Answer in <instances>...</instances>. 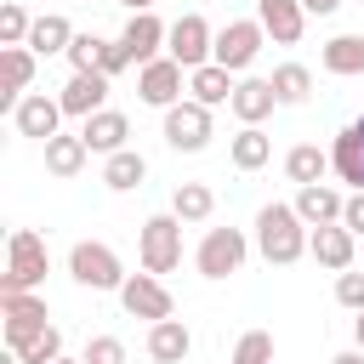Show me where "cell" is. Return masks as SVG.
I'll return each mask as SVG.
<instances>
[{
	"label": "cell",
	"mask_w": 364,
	"mask_h": 364,
	"mask_svg": "<svg viewBox=\"0 0 364 364\" xmlns=\"http://www.w3.org/2000/svg\"><path fill=\"white\" fill-rule=\"evenodd\" d=\"M85 154H91V148H85L80 136H51V142H46V171H51V176H80V171H85Z\"/></svg>",
	"instance_id": "4dcf8cb0"
},
{
	"label": "cell",
	"mask_w": 364,
	"mask_h": 364,
	"mask_svg": "<svg viewBox=\"0 0 364 364\" xmlns=\"http://www.w3.org/2000/svg\"><path fill=\"white\" fill-rule=\"evenodd\" d=\"M68 46H74V28H68V17H57V11H46V17H34V28H28V51L34 57H68Z\"/></svg>",
	"instance_id": "603a6c76"
},
{
	"label": "cell",
	"mask_w": 364,
	"mask_h": 364,
	"mask_svg": "<svg viewBox=\"0 0 364 364\" xmlns=\"http://www.w3.org/2000/svg\"><path fill=\"white\" fill-rule=\"evenodd\" d=\"M119 68H131V57H125V46H119V40H114V46H108V57H102V74H108V80H114V74H119Z\"/></svg>",
	"instance_id": "f35d334b"
},
{
	"label": "cell",
	"mask_w": 364,
	"mask_h": 364,
	"mask_svg": "<svg viewBox=\"0 0 364 364\" xmlns=\"http://www.w3.org/2000/svg\"><path fill=\"white\" fill-rule=\"evenodd\" d=\"M216 210V193L205 188V182H182L176 193H171V216L182 222V228H193V222H205Z\"/></svg>",
	"instance_id": "83f0119b"
},
{
	"label": "cell",
	"mask_w": 364,
	"mask_h": 364,
	"mask_svg": "<svg viewBox=\"0 0 364 364\" xmlns=\"http://www.w3.org/2000/svg\"><path fill=\"white\" fill-rule=\"evenodd\" d=\"M318 57H324V68L341 74V80H347V74H364V34H336V40H324Z\"/></svg>",
	"instance_id": "f1b7e54d"
},
{
	"label": "cell",
	"mask_w": 364,
	"mask_h": 364,
	"mask_svg": "<svg viewBox=\"0 0 364 364\" xmlns=\"http://www.w3.org/2000/svg\"><path fill=\"white\" fill-rule=\"evenodd\" d=\"M102 57H108V40L102 34H74V46H68L74 74H102Z\"/></svg>",
	"instance_id": "d6a6232c"
},
{
	"label": "cell",
	"mask_w": 364,
	"mask_h": 364,
	"mask_svg": "<svg viewBox=\"0 0 364 364\" xmlns=\"http://www.w3.org/2000/svg\"><path fill=\"white\" fill-rule=\"evenodd\" d=\"M262 23L256 17H233L228 28H216V51H210V63L216 68H228V74H245L250 63H256V51H262Z\"/></svg>",
	"instance_id": "8992f818"
},
{
	"label": "cell",
	"mask_w": 364,
	"mask_h": 364,
	"mask_svg": "<svg viewBox=\"0 0 364 364\" xmlns=\"http://www.w3.org/2000/svg\"><path fill=\"white\" fill-rule=\"evenodd\" d=\"M188 353H193V336H188L182 318H159V324H148V358H154V364H182Z\"/></svg>",
	"instance_id": "44dd1931"
},
{
	"label": "cell",
	"mask_w": 364,
	"mask_h": 364,
	"mask_svg": "<svg viewBox=\"0 0 364 364\" xmlns=\"http://www.w3.org/2000/svg\"><path fill=\"white\" fill-rule=\"evenodd\" d=\"M182 63H171V57H154L142 74H136V97L148 102V108H176L182 102Z\"/></svg>",
	"instance_id": "30bf717a"
},
{
	"label": "cell",
	"mask_w": 364,
	"mask_h": 364,
	"mask_svg": "<svg viewBox=\"0 0 364 364\" xmlns=\"http://www.w3.org/2000/svg\"><path fill=\"white\" fill-rule=\"evenodd\" d=\"M307 239H313V228L296 216V205L273 199V205H262V210H256V250H262V262L290 267V262H301V256H307Z\"/></svg>",
	"instance_id": "6da1fadb"
},
{
	"label": "cell",
	"mask_w": 364,
	"mask_h": 364,
	"mask_svg": "<svg viewBox=\"0 0 364 364\" xmlns=\"http://www.w3.org/2000/svg\"><path fill=\"white\" fill-rule=\"evenodd\" d=\"M0 313H6V347H17V341H28L34 330H46V296H34V290H17V296H0Z\"/></svg>",
	"instance_id": "7c38bea8"
},
{
	"label": "cell",
	"mask_w": 364,
	"mask_h": 364,
	"mask_svg": "<svg viewBox=\"0 0 364 364\" xmlns=\"http://www.w3.org/2000/svg\"><path fill=\"white\" fill-rule=\"evenodd\" d=\"M28 28H34V17L23 6H0V46H28Z\"/></svg>",
	"instance_id": "e575fe53"
},
{
	"label": "cell",
	"mask_w": 364,
	"mask_h": 364,
	"mask_svg": "<svg viewBox=\"0 0 364 364\" xmlns=\"http://www.w3.org/2000/svg\"><path fill=\"white\" fill-rule=\"evenodd\" d=\"M330 171L341 182H353V193H364V114L353 125H341V136L330 142Z\"/></svg>",
	"instance_id": "5bb4252c"
},
{
	"label": "cell",
	"mask_w": 364,
	"mask_h": 364,
	"mask_svg": "<svg viewBox=\"0 0 364 364\" xmlns=\"http://www.w3.org/2000/svg\"><path fill=\"white\" fill-rule=\"evenodd\" d=\"M353 239H358V233H347L341 222H330V228H313V239H307V256H313L318 267H330V273H347V267H353Z\"/></svg>",
	"instance_id": "2e32d148"
},
{
	"label": "cell",
	"mask_w": 364,
	"mask_h": 364,
	"mask_svg": "<svg viewBox=\"0 0 364 364\" xmlns=\"http://www.w3.org/2000/svg\"><path fill=\"white\" fill-rule=\"evenodd\" d=\"M188 91H193V102H205V108L233 102V74H228V68H216V63H205V68H193V74H188Z\"/></svg>",
	"instance_id": "484cf974"
},
{
	"label": "cell",
	"mask_w": 364,
	"mask_h": 364,
	"mask_svg": "<svg viewBox=\"0 0 364 364\" xmlns=\"http://www.w3.org/2000/svg\"><path fill=\"white\" fill-rule=\"evenodd\" d=\"M119 307H125L131 318H148V324L176 318V301H171V290H165L154 273H131V279L119 284Z\"/></svg>",
	"instance_id": "9c48e42d"
},
{
	"label": "cell",
	"mask_w": 364,
	"mask_h": 364,
	"mask_svg": "<svg viewBox=\"0 0 364 364\" xmlns=\"http://www.w3.org/2000/svg\"><path fill=\"white\" fill-rule=\"evenodd\" d=\"M301 6H307V11H313V17H330V11H336V6H341V0H301Z\"/></svg>",
	"instance_id": "ab89813d"
},
{
	"label": "cell",
	"mask_w": 364,
	"mask_h": 364,
	"mask_svg": "<svg viewBox=\"0 0 364 364\" xmlns=\"http://www.w3.org/2000/svg\"><path fill=\"white\" fill-rule=\"evenodd\" d=\"M80 358H85V364H125V341H119V336H91Z\"/></svg>",
	"instance_id": "d590c367"
},
{
	"label": "cell",
	"mask_w": 364,
	"mask_h": 364,
	"mask_svg": "<svg viewBox=\"0 0 364 364\" xmlns=\"http://www.w3.org/2000/svg\"><path fill=\"white\" fill-rule=\"evenodd\" d=\"M28 80H34V51L28 46H6L0 51V108H17Z\"/></svg>",
	"instance_id": "e0dca14e"
},
{
	"label": "cell",
	"mask_w": 364,
	"mask_h": 364,
	"mask_svg": "<svg viewBox=\"0 0 364 364\" xmlns=\"http://www.w3.org/2000/svg\"><path fill=\"white\" fill-rule=\"evenodd\" d=\"M228 364H273V336L267 330H245Z\"/></svg>",
	"instance_id": "836d02e7"
},
{
	"label": "cell",
	"mask_w": 364,
	"mask_h": 364,
	"mask_svg": "<svg viewBox=\"0 0 364 364\" xmlns=\"http://www.w3.org/2000/svg\"><path fill=\"white\" fill-rule=\"evenodd\" d=\"M11 125H17V136L51 142V136H63V131H57V125H63V102L46 97V91H34V97H23V102L11 108Z\"/></svg>",
	"instance_id": "8fae6325"
},
{
	"label": "cell",
	"mask_w": 364,
	"mask_h": 364,
	"mask_svg": "<svg viewBox=\"0 0 364 364\" xmlns=\"http://www.w3.org/2000/svg\"><path fill=\"white\" fill-rule=\"evenodd\" d=\"M57 364H85V358H57Z\"/></svg>",
	"instance_id": "ee69618b"
},
{
	"label": "cell",
	"mask_w": 364,
	"mask_h": 364,
	"mask_svg": "<svg viewBox=\"0 0 364 364\" xmlns=\"http://www.w3.org/2000/svg\"><path fill=\"white\" fill-rule=\"evenodd\" d=\"M273 97H279V108H301L313 97V74L301 63H279L273 68Z\"/></svg>",
	"instance_id": "f546056e"
},
{
	"label": "cell",
	"mask_w": 364,
	"mask_h": 364,
	"mask_svg": "<svg viewBox=\"0 0 364 364\" xmlns=\"http://www.w3.org/2000/svg\"><path fill=\"white\" fill-rule=\"evenodd\" d=\"M245 256H250V239H245L239 228H210V233L199 239V250H193V267H199L205 279H228V273L245 267Z\"/></svg>",
	"instance_id": "5b68a950"
},
{
	"label": "cell",
	"mask_w": 364,
	"mask_h": 364,
	"mask_svg": "<svg viewBox=\"0 0 364 364\" xmlns=\"http://www.w3.org/2000/svg\"><path fill=\"white\" fill-rule=\"evenodd\" d=\"M68 273H74V284H85V290H119V284L131 279L102 239H80V245L68 250Z\"/></svg>",
	"instance_id": "3957f363"
},
{
	"label": "cell",
	"mask_w": 364,
	"mask_h": 364,
	"mask_svg": "<svg viewBox=\"0 0 364 364\" xmlns=\"http://www.w3.org/2000/svg\"><path fill=\"white\" fill-rule=\"evenodd\" d=\"M125 136H131V119H125L119 108H102V114H91V119L80 125V142H85L91 154H119Z\"/></svg>",
	"instance_id": "d6986e66"
},
{
	"label": "cell",
	"mask_w": 364,
	"mask_h": 364,
	"mask_svg": "<svg viewBox=\"0 0 364 364\" xmlns=\"http://www.w3.org/2000/svg\"><path fill=\"white\" fill-rule=\"evenodd\" d=\"M119 6H131V11H154V0H119Z\"/></svg>",
	"instance_id": "7bdbcfd3"
},
{
	"label": "cell",
	"mask_w": 364,
	"mask_h": 364,
	"mask_svg": "<svg viewBox=\"0 0 364 364\" xmlns=\"http://www.w3.org/2000/svg\"><path fill=\"white\" fill-rule=\"evenodd\" d=\"M330 364H364V353H358V347H347V353H336Z\"/></svg>",
	"instance_id": "60d3db41"
},
{
	"label": "cell",
	"mask_w": 364,
	"mask_h": 364,
	"mask_svg": "<svg viewBox=\"0 0 364 364\" xmlns=\"http://www.w3.org/2000/svg\"><path fill=\"white\" fill-rule=\"evenodd\" d=\"M0 6H23V0H0Z\"/></svg>",
	"instance_id": "f6af8a7d"
},
{
	"label": "cell",
	"mask_w": 364,
	"mask_h": 364,
	"mask_svg": "<svg viewBox=\"0 0 364 364\" xmlns=\"http://www.w3.org/2000/svg\"><path fill=\"white\" fill-rule=\"evenodd\" d=\"M324 171H330V154H324L318 142H296V148L284 154V176H290L296 188H313V182H324Z\"/></svg>",
	"instance_id": "cb8c5ba5"
},
{
	"label": "cell",
	"mask_w": 364,
	"mask_h": 364,
	"mask_svg": "<svg viewBox=\"0 0 364 364\" xmlns=\"http://www.w3.org/2000/svg\"><path fill=\"white\" fill-rule=\"evenodd\" d=\"M341 228H347V233H364V193H353V199H347V210H341Z\"/></svg>",
	"instance_id": "74e56055"
},
{
	"label": "cell",
	"mask_w": 364,
	"mask_h": 364,
	"mask_svg": "<svg viewBox=\"0 0 364 364\" xmlns=\"http://www.w3.org/2000/svg\"><path fill=\"white\" fill-rule=\"evenodd\" d=\"M57 102H63V114H74V119L102 114V102H108V74H74Z\"/></svg>",
	"instance_id": "ac0fdd59"
},
{
	"label": "cell",
	"mask_w": 364,
	"mask_h": 364,
	"mask_svg": "<svg viewBox=\"0 0 364 364\" xmlns=\"http://www.w3.org/2000/svg\"><path fill=\"white\" fill-rule=\"evenodd\" d=\"M245 125H262L273 108H279V97H273V80H239L233 85V102H228Z\"/></svg>",
	"instance_id": "7402d4cb"
},
{
	"label": "cell",
	"mask_w": 364,
	"mask_h": 364,
	"mask_svg": "<svg viewBox=\"0 0 364 364\" xmlns=\"http://www.w3.org/2000/svg\"><path fill=\"white\" fill-rule=\"evenodd\" d=\"M256 23L273 46H296L307 28V6L301 0H256Z\"/></svg>",
	"instance_id": "4fadbf2b"
},
{
	"label": "cell",
	"mask_w": 364,
	"mask_h": 364,
	"mask_svg": "<svg viewBox=\"0 0 364 364\" xmlns=\"http://www.w3.org/2000/svg\"><path fill=\"white\" fill-rule=\"evenodd\" d=\"M46 273H51V250H46V239H40L34 228H17V233L6 239V273H0V296L34 290V284H46Z\"/></svg>",
	"instance_id": "7a4b0ae2"
},
{
	"label": "cell",
	"mask_w": 364,
	"mask_h": 364,
	"mask_svg": "<svg viewBox=\"0 0 364 364\" xmlns=\"http://www.w3.org/2000/svg\"><path fill=\"white\" fill-rule=\"evenodd\" d=\"M341 210H347V199H341L330 182L296 188V216H301L307 228H330V222H341Z\"/></svg>",
	"instance_id": "ffe728a7"
},
{
	"label": "cell",
	"mask_w": 364,
	"mask_h": 364,
	"mask_svg": "<svg viewBox=\"0 0 364 364\" xmlns=\"http://www.w3.org/2000/svg\"><path fill=\"white\" fill-rule=\"evenodd\" d=\"M228 159H233L239 171H262V165L273 159V136H267L262 125H245V131L228 142Z\"/></svg>",
	"instance_id": "d4e9b609"
},
{
	"label": "cell",
	"mask_w": 364,
	"mask_h": 364,
	"mask_svg": "<svg viewBox=\"0 0 364 364\" xmlns=\"http://www.w3.org/2000/svg\"><path fill=\"white\" fill-rule=\"evenodd\" d=\"M353 336H358V353H364V313L353 318Z\"/></svg>",
	"instance_id": "b9f144b4"
},
{
	"label": "cell",
	"mask_w": 364,
	"mask_h": 364,
	"mask_svg": "<svg viewBox=\"0 0 364 364\" xmlns=\"http://www.w3.org/2000/svg\"><path fill=\"white\" fill-rule=\"evenodd\" d=\"M210 51H216V28H210L199 11H182V17L171 23V34H165V57L182 63V68L193 74V68L210 63Z\"/></svg>",
	"instance_id": "277c9868"
},
{
	"label": "cell",
	"mask_w": 364,
	"mask_h": 364,
	"mask_svg": "<svg viewBox=\"0 0 364 364\" xmlns=\"http://www.w3.org/2000/svg\"><path fill=\"white\" fill-rule=\"evenodd\" d=\"M136 250H142V273H154V279L171 273V267L182 262V222H176L171 210H165V216H148Z\"/></svg>",
	"instance_id": "52a82bcc"
},
{
	"label": "cell",
	"mask_w": 364,
	"mask_h": 364,
	"mask_svg": "<svg viewBox=\"0 0 364 364\" xmlns=\"http://www.w3.org/2000/svg\"><path fill=\"white\" fill-rule=\"evenodd\" d=\"M142 176H148V159H142L136 148H119V154H108V165H102V182H108L114 193L142 188Z\"/></svg>",
	"instance_id": "4316f807"
},
{
	"label": "cell",
	"mask_w": 364,
	"mask_h": 364,
	"mask_svg": "<svg viewBox=\"0 0 364 364\" xmlns=\"http://www.w3.org/2000/svg\"><path fill=\"white\" fill-rule=\"evenodd\" d=\"M210 136H216V125H210V108L205 102H176V108H165V142L176 148V154H199V148H210Z\"/></svg>",
	"instance_id": "ba28073f"
},
{
	"label": "cell",
	"mask_w": 364,
	"mask_h": 364,
	"mask_svg": "<svg viewBox=\"0 0 364 364\" xmlns=\"http://www.w3.org/2000/svg\"><path fill=\"white\" fill-rule=\"evenodd\" d=\"M336 301L347 307V313H364V273H336Z\"/></svg>",
	"instance_id": "8d00e7d4"
},
{
	"label": "cell",
	"mask_w": 364,
	"mask_h": 364,
	"mask_svg": "<svg viewBox=\"0 0 364 364\" xmlns=\"http://www.w3.org/2000/svg\"><path fill=\"white\" fill-rule=\"evenodd\" d=\"M17 358H23V364H57V358H63V330H57V324L34 330L28 341H17Z\"/></svg>",
	"instance_id": "1f68e13d"
},
{
	"label": "cell",
	"mask_w": 364,
	"mask_h": 364,
	"mask_svg": "<svg viewBox=\"0 0 364 364\" xmlns=\"http://www.w3.org/2000/svg\"><path fill=\"white\" fill-rule=\"evenodd\" d=\"M165 23L154 17V11H131V23H125V34H119V46H125V57L136 63V68H148L154 57H159V46H165Z\"/></svg>",
	"instance_id": "9a60e30c"
}]
</instances>
